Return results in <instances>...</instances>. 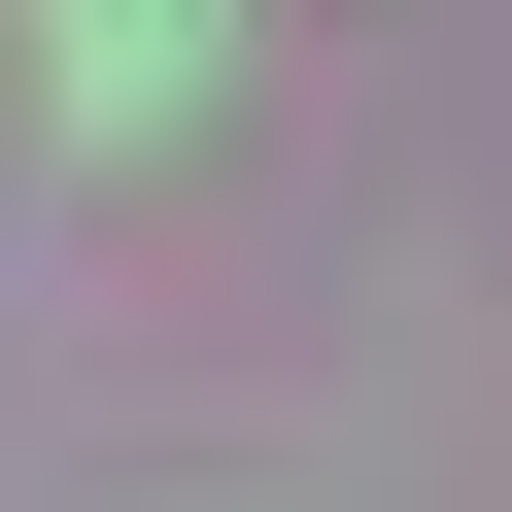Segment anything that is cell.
<instances>
[{"label": "cell", "mask_w": 512, "mask_h": 512, "mask_svg": "<svg viewBox=\"0 0 512 512\" xmlns=\"http://www.w3.org/2000/svg\"><path fill=\"white\" fill-rule=\"evenodd\" d=\"M171 35H205V0H69V137H171V103H205Z\"/></svg>", "instance_id": "cell-1"}]
</instances>
